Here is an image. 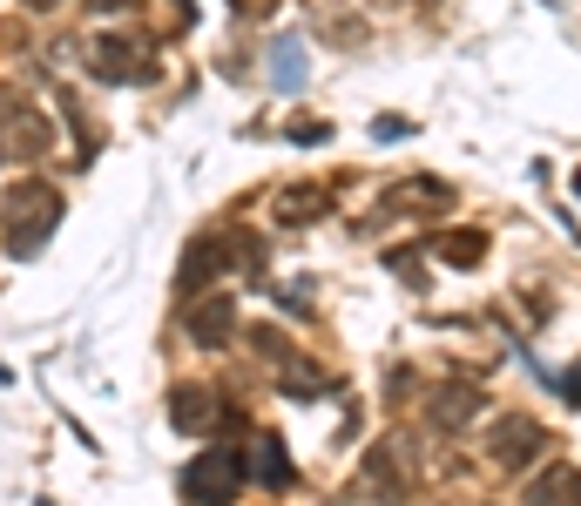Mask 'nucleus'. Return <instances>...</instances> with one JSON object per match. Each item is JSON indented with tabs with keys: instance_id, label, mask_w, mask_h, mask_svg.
I'll use <instances>...</instances> for the list:
<instances>
[{
	"instance_id": "nucleus-1",
	"label": "nucleus",
	"mask_w": 581,
	"mask_h": 506,
	"mask_svg": "<svg viewBox=\"0 0 581 506\" xmlns=\"http://www.w3.org/2000/svg\"><path fill=\"white\" fill-rule=\"evenodd\" d=\"M230 480H237V459H204V473L189 466V493L204 499H230Z\"/></svg>"
}]
</instances>
